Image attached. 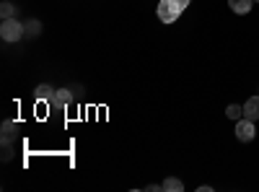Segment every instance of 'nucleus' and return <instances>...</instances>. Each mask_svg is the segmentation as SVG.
Listing matches in <instances>:
<instances>
[{"mask_svg":"<svg viewBox=\"0 0 259 192\" xmlns=\"http://www.w3.org/2000/svg\"><path fill=\"white\" fill-rule=\"evenodd\" d=\"M251 6H254V0H228V8L239 16H246L251 11Z\"/></svg>","mask_w":259,"mask_h":192,"instance_id":"obj_7","label":"nucleus"},{"mask_svg":"<svg viewBox=\"0 0 259 192\" xmlns=\"http://www.w3.org/2000/svg\"><path fill=\"white\" fill-rule=\"evenodd\" d=\"M0 16L3 18H16L18 16V6H13L11 0H3V3H0Z\"/></svg>","mask_w":259,"mask_h":192,"instance_id":"obj_11","label":"nucleus"},{"mask_svg":"<svg viewBox=\"0 0 259 192\" xmlns=\"http://www.w3.org/2000/svg\"><path fill=\"white\" fill-rule=\"evenodd\" d=\"M177 3H179V6H182V8H187V6H189V3H192V0H177Z\"/></svg>","mask_w":259,"mask_h":192,"instance_id":"obj_15","label":"nucleus"},{"mask_svg":"<svg viewBox=\"0 0 259 192\" xmlns=\"http://www.w3.org/2000/svg\"><path fill=\"white\" fill-rule=\"evenodd\" d=\"M24 29H26V39H36L41 34V21L39 18H29V21H24Z\"/></svg>","mask_w":259,"mask_h":192,"instance_id":"obj_9","label":"nucleus"},{"mask_svg":"<svg viewBox=\"0 0 259 192\" xmlns=\"http://www.w3.org/2000/svg\"><path fill=\"white\" fill-rule=\"evenodd\" d=\"M254 3H259V0H254Z\"/></svg>","mask_w":259,"mask_h":192,"instance_id":"obj_16","label":"nucleus"},{"mask_svg":"<svg viewBox=\"0 0 259 192\" xmlns=\"http://www.w3.org/2000/svg\"><path fill=\"white\" fill-rule=\"evenodd\" d=\"M197 192H212V187L210 184H202V187H197Z\"/></svg>","mask_w":259,"mask_h":192,"instance_id":"obj_14","label":"nucleus"},{"mask_svg":"<svg viewBox=\"0 0 259 192\" xmlns=\"http://www.w3.org/2000/svg\"><path fill=\"white\" fill-rule=\"evenodd\" d=\"M73 89H55V94H52V99L47 101L50 104V109H68V106L73 104Z\"/></svg>","mask_w":259,"mask_h":192,"instance_id":"obj_4","label":"nucleus"},{"mask_svg":"<svg viewBox=\"0 0 259 192\" xmlns=\"http://www.w3.org/2000/svg\"><path fill=\"white\" fill-rule=\"evenodd\" d=\"M184 13V8L177 3V0H158V8H156V16L161 24H177V18Z\"/></svg>","mask_w":259,"mask_h":192,"instance_id":"obj_2","label":"nucleus"},{"mask_svg":"<svg viewBox=\"0 0 259 192\" xmlns=\"http://www.w3.org/2000/svg\"><path fill=\"white\" fill-rule=\"evenodd\" d=\"M254 138H256L254 120H249V117L236 120V140H241V143H251Z\"/></svg>","mask_w":259,"mask_h":192,"instance_id":"obj_3","label":"nucleus"},{"mask_svg":"<svg viewBox=\"0 0 259 192\" xmlns=\"http://www.w3.org/2000/svg\"><path fill=\"white\" fill-rule=\"evenodd\" d=\"M55 94V89L50 86V83H39V86L34 89V101H50Z\"/></svg>","mask_w":259,"mask_h":192,"instance_id":"obj_8","label":"nucleus"},{"mask_svg":"<svg viewBox=\"0 0 259 192\" xmlns=\"http://www.w3.org/2000/svg\"><path fill=\"white\" fill-rule=\"evenodd\" d=\"M0 36H3V42H11V45H16L18 39L26 36L24 21H18V18H3V24H0Z\"/></svg>","mask_w":259,"mask_h":192,"instance_id":"obj_1","label":"nucleus"},{"mask_svg":"<svg viewBox=\"0 0 259 192\" xmlns=\"http://www.w3.org/2000/svg\"><path fill=\"white\" fill-rule=\"evenodd\" d=\"M161 189H163V192H182V189H184V182L177 179V177H166V179L161 182Z\"/></svg>","mask_w":259,"mask_h":192,"instance_id":"obj_10","label":"nucleus"},{"mask_svg":"<svg viewBox=\"0 0 259 192\" xmlns=\"http://www.w3.org/2000/svg\"><path fill=\"white\" fill-rule=\"evenodd\" d=\"M3 161H11L13 159V143H3V153H0Z\"/></svg>","mask_w":259,"mask_h":192,"instance_id":"obj_13","label":"nucleus"},{"mask_svg":"<svg viewBox=\"0 0 259 192\" xmlns=\"http://www.w3.org/2000/svg\"><path fill=\"white\" fill-rule=\"evenodd\" d=\"M244 117H249V120H259V96H251V99H246V104H244Z\"/></svg>","mask_w":259,"mask_h":192,"instance_id":"obj_6","label":"nucleus"},{"mask_svg":"<svg viewBox=\"0 0 259 192\" xmlns=\"http://www.w3.org/2000/svg\"><path fill=\"white\" fill-rule=\"evenodd\" d=\"M16 135H18V125L13 120H6L3 125H0V140L3 143H13Z\"/></svg>","mask_w":259,"mask_h":192,"instance_id":"obj_5","label":"nucleus"},{"mask_svg":"<svg viewBox=\"0 0 259 192\" xmlns=\"http://www.w3.org/2000/svg\"><path fill=\"white\" fill-rule=\"evenodd\" d=\"M226 117L228 120H241L244 117V106L241 104H228L226 106Z\"/></svg>","mask_w":259,"mask_h":192,"instance_id":"obj_12","label":"nucleus"}]
</instances>
